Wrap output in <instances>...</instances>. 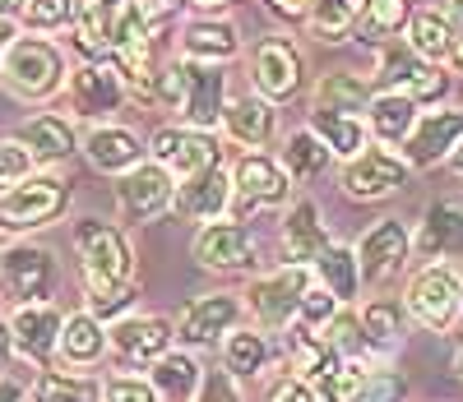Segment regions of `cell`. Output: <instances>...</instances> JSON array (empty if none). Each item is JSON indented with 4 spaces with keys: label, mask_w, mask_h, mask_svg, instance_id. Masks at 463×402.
Here are the masks:
<instances>
[{
    "label": "cell",
    "mask_w": 463,
    "mask_h": 402,
    "mask_svg": "<svg viewBox=\"0 0 463 402\" xmlns=\"http://www.w3.org/2000/svg\"><path fill=\"white\" fill-rule=\"evenodd\" d=\"M65 74H70L65 56H61L56 42H47V37H14L10 56H5V70H0L5 89L19 102H47V98H56L70 84Z\"/></svg>",
    "instance_id": "1"
},
{
    "label": "cell",
    "mask_w": 463,
    "mask_h": 402,
    "mask_svg": "<svg viewBox=\"0 0 463 402\" xmlns=\"http://www.w3.org/2000/svg\"><path fill=\"white\" fill-rule=\"evenodd\" d=\"M74 255H80V273L89 287H121L135 283V250L121 236V227H111L102 218H80L74 222Z\"/></svg>",
    "instance_id": "2"
},
{
    "label": "cell",
    "mask_w": 463,
    "mask_h": 402,
    "mask_svg": "<svg viewBox=\"0 0 463 402\" xmlns=\"http://www.w3.org/2000/svg\"><path fill=\"white\" fill-rule=\"evenodd\" d=\"M70 209V185L52 172H33L24 185H14L10 194H0V231H37L52 227L61 213Z\"/></svg>",
    "instance_id": "3"
},
{
    "label": "cell",
    "mask_w": 463,
    "mask_h": 402,
    "mask_svg": "<svg viewBox=\"0 0 463 402\" xmlns=\"http://www.w3.org/2000/svg\"><path fill=\"white\" fill-rule=\"evenodd\" d=\"M311 287V268L306 264H283L274 273H260L250 292H246V310L255 314V324L269 333H288L292 319L301 310V296Z\"/></svg>",
    "instance_id": "4"
},
{
    "label": "cell",
    "mask_w": 463,
    "mask_h": 402,
    "mask_svg": "<svg viewBox=\"0 0 463 402\" xmlns=\"http://www.w3.org/2000/svg\"><path fill=\"white\" fill-rule=\"evenodd\" d=\"M56 292V255L47 246H10L0 255V296L10 305H37Z\"/></svg>",
    "instance_id": "5"
},
{
    "label": "cell",
    "mask_w": 463,
    "mask_h": 402,
    "mask_svg": "<svg viewBox=\"0 0 463 402\" xmlns=\"http://www.w3.org/2000/svg\"><path fill=\"white\" fill-rule=\"evenodd\" d=\"M408 314L421 319L427 329H449L458 310H463V277L454 273V264H427L412 283H408V296H403Z\"/></svg>",
    "instance_id": "6"
},
{
    "label": "cell",
    "mask_w": 463,
    "mask_h": 402,
    "mask_svg": "<svg viewBox=\"0 0 463 402\" xmlns=\"http://www.w3.org/2000/svg\"><path fill=\"white\" fill-rule=\"evenodd\" d=\"M463 144V107H440V111H421L412 135L403 139V163L412 172L440 167L454 157V148Z\"/></svg>",
    "instance_id": "7"
},
{
    "label": "cell",
    "mask_w": 463,
    "mask_h": 402,
    "mask_svg": "<svg viewBox=\"0 0 463 402\" xmlns=\"http://www.w3.org/2000/svg\"><path fill=\"white\" fill-rule=\"evenodd\" d=\"M408 163L403 153H390V148H366L362 157L343 167V194L357 199V204H380V199H390L403 190L408 181Z\"/></svg>",
    "instance_id": "8"
},
{
    "label": "cell",
    "mask_w": 463,
    "mask_h": 402,
    "mask_svg": "<svg viewBox=\"0 0 463 402\" xmlns=\"http://www.w3.org/2000/svg\"><path fill=\"white\" fill-rule=\"evenodd\" d=\"M255 255H260V236L246 222L218 218V222H204L195 236V259L209 273H246L255 264Z\"/></svg>",
    "instance_id": "9"
},
{
    "label": "cell",
    "mask_w": 463,
    "mask_h": 402,
    "mask_svg": "<svg viewBox=\"0 0 463 402\" xmlns=\"http://www.w3.org/2000/svg\"><path fill=\"white\" fill-rule=\"evenodd\" d=\"M116 204H121L126 222H148L176 204V176L158 163H139L116 181Z\"/></svg>",
    "instance_id": "10"
},
{
    "label": "cell",
    "mask_w": 463,
    "mask_h": 402,
    "mask_svg": "<svg viewBox=\"0 0 463 402\" xmlns=\"http://www.w3.org/2000/svg\"><path fill=\"white\" fill-rule=\"evenodd\" d=\"M301 74H306V56L288 37H269L250 56V84L264 102H288L301 89Z\"/></svg>",
    "instance_id": "11"
},
{
    "label": "cell",
    "mask_w": 463,
    "mask_h": 402,
    "mask_svg": "<svg viewBox=\"0 0 463 402\" xmlns=\"http://www.w3.org/2000/svg\"><path fill=\"white\" fill-rule=\"evenodd\" d=\"M65 89H70L74 116H84V120H107L126 102V79H121V70H116L111 61H84L80 70L70 74Z\"/></svg>",
    "instance_id": "12"
},
{
    "label": "cell",
    "mask_w": 463,
    "mask_h": 402,
    "mask_svg": "<svg viewBox=\"0 0 463 402\" xmlns=\"http://www.w3.org/2000/svg\"><path fill=\"white\" fill-rule=\"evenodd\" d=\"M412 255V236L399 218H380L362 231L357 240V268H362V283H390V277L408 264Z\"/></svg>",
    "instance_id": "13"
},
{
    "label": "cell",
    "mask_w": 463,
    "mask_h": 402,
    "mask_svg": "<svg viewBox=\"0 0 463 402\" xmlns=\"http://www.w3.org/2000/svg\"><path fill=\"white\" fill-rule=\"evenodd\" d=\"M148 153H153V163L167 167L176 181H190V176H200L204 167L222 163V157H218V144H213V135H204V130H190V126H163L158 135H153Z\"/></svg>",
    "instance_id": "14"
},
{
    "label": "cell",
    "mask_w": 463,
    "mask_h": 402,
    "mask_svg": "<svg viewBox=\"0 0 463 402\" xmlns=\"http://www.w3.org/2000/svg\"><path fill=\"white\" fill-rule=\"evenodd\" d=\"M241 310H246V305L232 296V292L195 296V301L181 310V319H176V338H181L185 347H213V342H222V333L237 329Z\"/></svg>",
    "instance_id": "15"
},
{
    "label": "cell",
    "mask_w": 463,
    "mask_h": 402,
    "mask_svg": "<svg viewBox=\"0 0 463 402\" xmlns=\"http://www.w3.org/2000/svg\"><path fill=\"white\" fill-rule=\"evenodd\" d=\"M181 116L190 130H213L222 126L227 116V74L222 65H195L185 61V102H181Z\"/></svg>",
    "instance_id": "16"
},
{
    "label": "cell",
    "mask_w": 463,
    "mask_h": 402,
    "mask_svg": "<svg viewBox=\"0 0 463 402\" xmlns=\"http://www.w3.org/2000/svg\"><path fill=\"white\" fill-rule=\"evenodd\" d=\"M61 329H65V314L52 301H37V305H19L10 319V333H14V351L33 366H47V360L61 351Z\"/></svg>",
    "instance_id": "17"
},
{
    "label": "cell",
    "mask_w": 463,
    "mask_h": 402,
    "mask_svg": "<svg viewBox=\"0 0 463 402\" xmlns=\"http://www.w3.org/2000/svg\"><path fill=\"white\" fill-rule=\"evenodd\" d=\"M232 194H237V181H232V172L222 163H213L200 176L176 181V204L172 209L181 218H195V222H218L232 209Z\"/></svg>",
    "instance_id": "18"
},
{
    "label": "cell",
    "mask_w": 463,
    "mask_h": 402,
    "mask_svg": "<svg viewBox=\"0 0 463 402\" xmlns=\"http://www.w3.org/2000/svg\"><path fill=\"white\" fill-rule=\"evenodd\" d=\"M172 324L163 314H139V319H116L111 324V333H107V342H111V351L121 356V360H130V366H153V360H163L167 351H172Z\"/></svg>",
    "instance_id": "19"
},
{
    "label": "cell",
    "mask_w": 463,
    "mask_h": 402,
    "mask_svg": "<svg viewBox=\"0 0 463 402\" xmlns=\"http://www.w3.org/2000/svg\"><path fill=\"white\" fill-rule=\"evenodd\" d=\"M232 181H237V194L255 209H288L292 204V181L283 172V163L264 153H241L237 167H232Z\"/></svg>",
    "instance_id": "20"
},
{
    "label": "cell",
    "mask_w": 463,
    "mask_h": 402,
    "mask_svg": "<svg viewBox=\"0 0 463 402\" xmlns=\"http://www.w3.org/2000/svg\"><path fill=\"white\" fill-rule=\"evenodd\" d=\"M176 51L181 61H195V65H227L241 51V33L237 23H227L218 14H200L176 33Z\"/></svg>",
    "instance_id": "21"
},
{
    "label": "cell",
    "mask_w": 463,
    "mask_h": 402,
    "mask_svg": "<svg viewBox=\"0 0 463 402\" xmlns=\"http://www.w3.org/2000/svg\"><path fill=\"white\" fill-rule=\"evenodd\" d=\"M329 246H334V236L320 222V209L311 204V199L288 204V213H283V250H288V264H306V268H311Z\"/></svg>",
    "instance_id": "22"
},
{
    "label": "cell",
    "mask_w": 463,
    "mask_h": 402,
    "mask_svg": "<svg viewBox=\"0 0 463 402\" xmlns=\"http://www.w3.org/2000/svg\"><path fill=\"white\" fill-rule=\"evenodd\" d=\"M84 157L107 176H126L130 167L144 163V139L126 126H93L84 135Z\"/></svg>",
    "instance_id": "23"
},
{
    "label": "cell",
    "mask_w": 463,
    "mask_h": 402,
    "mask_svg": "<svg viewBox=\"0 0 463 402\" xmlns=\"http://www.w3.org/2000/svg\"><path fill=\"white\" fill-rule=\"evenodd\" d=\"M412 250L427 255V259H449L463 250V209L449 204V199H436V204L421 213L417 231H412Z\"/></svg>",
    "instance_id": "24"
},
{
    "label": "cell",
    "mask_w": 463,
    "mask_h": 402,
    "mask_svg": "<svg viewBox=\"0 0 463 402\" xmlns=\"http://www.w3.org/2000/svg\"><path fill=\"white\" fill-rule=\"evenodd\" d=\"M14 139L37 157V163H65V157H74V148H80V139H74V126H70L65 116H52V111L28 116Z\"/></svg>",
    "instance_id": "25"
},
{
    "label": "cell",
    "mask_w": 463,
    "mask_h": 402,
    "mask_svg": "<svg viewBox=\"0 0 463 402\" xmlns=\"http://www.w3.org/2000/svg\"><path fill=\"white\" fill-rule=\"evenodd\" d=\"M222 126H227V135L237 139V144H246V148H264L269 139H274V130H279V111H274V102H264L260 93H250V98L227 102Z\"/></svg>",
    "instance_id": "26"
},
{
    "label": "cell",
    "mask_w": 463,
    "mask_h": 402,
    "mask_svg": "<svg viewBox=\"0 0 463 402\" xmlns=\"http://www.w3.org/2000/svg\"><path fill=\"white\" fill-rule=\"evenodd\" d=\"M283 172H288V181L292 185H306V181H320L329 167H334V153L325 148V139L306 126V130H292L288 135V144H283Z\"/></svg>",
    "instance_id": "27"
},
{
    "label": "cell",
    "mask_w": 463,
    "mask_h": 402,
    "mask_svg": "<svg viewBox=\"0 0 463 402\" xmlns=\"http://www.w3.org/2000/svg\"><path fill=\"white\" fill-rule=\"evenodd\" d=\"M454 19L445 10H412V23H408V47L417 61H431V65H445L449 51H454Z\"/></svg>",
    "instance_id": "28"
},
{
    "label": "cell",
    "mask_w": 463,
    "mask_h": 402,
    "mask_svg": "<svg viewBox=\"0 0 463 402\" xmlns=\"http://www.w3.org/2000/svg\"><path fill=\"white\" fill-rule=\"evenodd\" d=\"M288 360L301 379H316V384L343 370V351H334L325 333H311V329H288Z\"/></svg>",
    "instance_id": "29"
},
{
    "label": "cell",
    "mask_w": 463,
    "mask_h": 402,
    "mask_svg": "<svg viewBox=\"0 0 463 402\" xmlns=\"http://www.w3.org/2000/svg\"><path fill=\"white\" fill-rule=\"evenodd\" d=\"M421 107L408 98V93H375L371 107H366V120H371V135L380 144H403L417 126Z\"/></svg>",
    "instance_id": "30"
},
{
    "label": "cell",
    "mask_w": 463,
    "mask_h": 402,
    "mask_svg": "<svg viewBox=\"0 0 463 402\" xmlns=\"http://www.w3.org/2000/svg\"><path fill=\"white\" fill-rule=\"evenodd\" d=\"M371 84L353 70H329L316 84V111H338V116H366L371 107Z\"/></svg>",
    "instance_id": "31"
},
{
    "label": "cell",
    "mask_w": 463,
    "mask_h": 402,
    "mask_svg": "<svg viewBox=\"0 0 463 402\" xmlns=\"http://www.w3.org/2000/svg\"><path fill=\"white\" fill-rule=\"evenodd\" d=\"M107 347H111V342H107L102 319H93L89 310L65 314V329H61V356L70 360V366H98Z\"/></svg>",
    "instance_id": "32"
},
{
    "label": "cell",
    "mask_w": 463,
    "mask_h": 402,
    "mask_svg": "<svg viewBox=\"0 0 463 402\" xmlns=\"http://www.w3.org/2000/svg\"><path fill=\"white\" fill-rule=\"evenodd\" d=\"M200 384H204V370H200L195 356L167 351L163 360H153V388H158V397H167V402H195Z\"/></svg>",
    "instance_id": "33"
},
{
    "label": "cell",
    "mask_w": 463,
    "mask_h": 402,
    "mask_svg": "<svg viewBox=\"0 0 463 402\" xmlns=\"http://www.w3.org/2000/svg\"><path fill=\"white\" fill-rule=\"evenodd\" d=\"M357 10H362V0H311V14H306L301 28L311 33L316 42L338 47L357 33Z\"/></svg>",
    "instance_id": "34"
},
{
    "label": "cell",
    "mask_w": 463,
    "mask_h": 402,
    "mask_svg": "<svg viewBox=\"0 0 463 402\" xmlns=\"http://www.w3.org/2000/svg\"><path fill=\"white\" fill-rule=\"evenodd\" d=\"M311 130L325 139V148L343 163H353V157L366 153V126L362 116H338V111H311Z\"/></svg>",
    "instance_id": "35"
},
{
    "label": "cell",
    "mask_w": 463,
    "mask_h": 402,
    "mask_svg": "<svg viewBox=\"0 0 463 402\" xmlns=\"http://www.w3.org/2000/svg\"><path fill=\"white\" fill-rule=\"evenodd\" d=\"M408 23H412V0H362L357 10V33L375 47L408 33Z\"/></svg>",
    "instance_id": "36"
},
{
    "label": "cell",
    "mask_w": 463,
    "mask_h": 402,
    "mask_svg": "<svg viewBox=\"0 0 463 402\" xmlns=\"http://www.w3.org/2000/svg\"><path fill=\"white\" fill-rule=\"evenodd\" d=\"M316 277H320V287L325 292H334L343 305L347 301H357V292H362V268H357V250H347V246H334L316 259Z\"/></svg>",
    "instance_id": "37"
},
{
    "label": "cell",
    "mask_w": 463,
    "mask_h": 402,
    "mask_svg": "<svg viewBox=\"0 0 463 402\" xmlns=\"http://www.w3.org/2000/svg\"><path fill=\"white\" fill-rule=\"evenodd\" d=\"M403 314L408 305L403 301H371L362 305V338H366V351H384V347H394L399 333H403Z\"/></svg>",
    "instance_id": "38"
},
{
    "label": "cell",
    "mask_w": 463,
    "mask_h": 402,
    "mask_svg": "<svg viewBox=\"0 0 463 402\" xmlns=\"http://www.w3.org/2000/svg\"><path fill=\"white\" fill-rule=\"evenodd\" d=\"M33 402H102V384L89 379V375L43 370L33 384Z\"/></svg>",
    "instance_id": "39"
},
{
    "label": "cell",
    "mask_w": 463,
    "mask_h": 402,
    "mask_svg": "<svg viewBox=\"0 0 463 402\" xmlns=\"http://www.w3.org/2000/svg\"><path fill=\"white\" fill-rule=\"evenodd\" d=\"M269 356H274V347H269L264 333H241V329H232L227 342H222V360H227V370L237 375V379H250L269 366Z\"/></svg>",
    "instance_id": "40"
},
{
    "label": "cell",
    "mask_w": 463,
    "mask_h": 402,
    "mask_svg": "<svg viewBox=\"0 0 463 402\" xmlns=\"http://www.w3.org/2000/svg\"><path fill=\"white\" fill-rule=\"evenodd\" d=\"M412 65H417V56H412L408 42H399V37L380 42V65H375V74H371V89H375V93H403Z\"/></svg>",
    "instance_id": "41"
},
{
    "label": "cell",
    "mask_w": 463,
    "mask_h": 402,
    "mask_svg": "<svg viewBox=\"0 0 463 402\" xmlns=\"http://www.w3.org/2000/svg\"><path fill=\"white\" fill-rule=\"evenodd\" d=\"M74 14H80V0H28L19 19L28 33H56V28H70Z\"/></svg>",
    "instance_id": "42"
},
{
    "label": "cell",
    "mask_w": 463,
    "mask_h": 402,
    "mask_svg": "<svg viewBox=\"0 0 463 402\" xmlns=\"http://www.w3.org/2000/svg\"><path fill=\"white\" fill-rule=\"evenodd\" d=\"M33 172H37V157L19 139H0V194H10L14 185H24Z\"/></svg>",
    "instance_id": "43"
},
{
    "label": "cell",
    "mask_w": 463,
    "mask_h": 402,
    "mask_svg": "<svg viewBox=\"0 0 463 402\" xmlns=\"http://www.w3.org/2000/svg\"><path fill=\"white\" fill-rule=\"evenodd\" d=\"M148 102H158V107H167V111H181V102H185V61L158 65V74H153V89H148Z\"/></svg>",
    "instance_id": "44"
},
{
    "label": "cell",
    "mask_w": 463,
    "mask_h": 402,
    "mask_svg": "<svg viewBox=\"0 0 463 402\" xmlns=\"http://www.w3.org/2000/svg\"><path fill=\"white\" fill-rule=\"evenodd\" d=\"M135 283H121V287H89V314L111 324V319H121L130 305H135Z\"/></svg>",
    "instance_id": "45"
},
{
    "label": "cell",
    "mask_w": 463,
    "mask_h": 402,
    "mask_svg": "<svg viewBox=\"0 0 463 402\" xmlns=\"http://www.w3.org/2000/svg\"><path fill=\"white\" fill-rule=\"evenodd\" d=\"M366 384H371V370L347 366V360H343V370H334L329 379H320V393H325V402H362Z\"/></svg>",
    "instance_id": "46"
},
{
    "label": "cell",
    "mask_w": 463,
    "mask_h": 402,
    "mask_svg": "<svg viewBox=\"0 0 463 402\" xmlns=\"http://www.w3.org/2000/svg\"><path fill=\"white\" fill-rule=\"evenodd\" d=\"M445 89H449V79H445V70L431 65V61H417L412 74H408V84H403V93H408L417 107H421V102H440Z\"/></svg>",
    "instance_id": "47"
},
{
    "label": "cell",
    "mask_w": 463,
    "mask_h": 402,
    "mask_svg": "<svg viewBox=\"0 0 463 402\" xmlns=\"http://www.w3.org/2000/svg\"><path fill=\"white\" fill-rule=\"evenodd\" d=\"M325 342L343 356H362L366 351V338H362V319L353 310H338L329 324H325Z\"/></svg>",
    "instance_id": "48"
},
{
    "label": "cell",
    "mask_w": 463,
    "mask_h": 402,
    "mask_svg": "<svg viewBox=\"0 0 463 402\" xmlns=\"http://www.w3.org/2000/svg\"><path fill=\"white\" fill-rule=\"evenodd\" d=\"M102 402H163L153 379H135V375H116L102 384Z\"/></svg>",
    "instance_id": "49"
},
{
    "label": "cell",
    "mask_w": 463,
    "mask_h": 402,
    "mask_svg": "<svg viewBox=\"0 0 463 402\" xmlns=\"http://www.w3.org/2000/svg\"><path fill=\"white\" fill-rule=\"evenodd\" d=\"M269 402H325L316 379H301V375H283L269 384Z\"/></svg>",
    "instance_id": "50"
},
{
    "label": "cell",
    "mask_w": 463,
    "mask_h": 402,
    "mask_svg": "<svg viewBox=\"0 0 463 402\" xmlns=\"http://www.w3.org/2000/svg\"><path fill=\"white\" fill-rule=\"evenodd\" d=\"M338 305H343V301H338L334 292H325V287H306V296H301V310H297V314L306 319V324H320V329H325L329 319L338 314Z\"/></svg>",
    "instance_id": "51"
},
{
    "label": "cell",
    "mask_w": 463,
    "mask_h": 402,
    "mask_svg": "<svg viewBox=\"0 0 463 402\" xmlns=\"http://www.w3.org/2000/svg\"><path fill=\"white\" fill-rule=\"evenodd\" d=\"M195 402H241L237 375L232 370H204V384H200Z\"/></svg>",
    "instance_id": "52"
},
{
    "label": "cell",
    "mask_w": 463,
    "mask_h": 402,
    "mask_svg": "<svg viewBox=\"0 0 463 402\" xmlns=\"http://www.w3.org/2000/svg\"><path fill=\"white\" fill-rule=\"evenodd\" d=\"M403 393H408V388H403V379L384 370V375H371V384H366L362 402H403Z\"/></svg>",
    "instance_id": "53"
},
{
    "label": "cell",
    "mask_w": 463,
    "mask_h": 402,
    "mask_svg": "<svg viewBox=\"0 0 463 402\" xmlns=\"http://www.w3.org/2000/svg\"><path fill=\"white\" fill-rule=\"evenodd\" d=\"M264 10L283 19V23H306V14H311V0H264Z\"/></svg>",
    "instance_id": "54"
},
{
    "label": "cell",
    "mask_w": 463,
    "mask_h": 402,
    "mask_svg": "<svg viewBox=\"0 0 463 402\" xmlns=\"http://www.w3.org/2000/svg\"><path fill=\"white\" fill-rule=\"evenodd\" d=\"M10 356H14V333H10V319H0V370L10 366Z\"/></svg>",
    "instance_id": "55"
},
{
    "label": "cell",
    "mask_w": 463,
    "mask_h": 402,
    "mask_svg": "<svg viewBox=\"0 0 463 402\" xmlns=\"http://www.w3.org/2000/svg\"><path fill=\"white\" fill-rule=\"evenodd\" d=\"M10 42H14V23L0 19V70H5V56H10Z\"/></svg>",
    "instance_id": "56"
},
{
    "label": "cell",
    "mask_w": 463,
    "mask_h": 402,
    "mask_svg": "<svg viewBox=\"0 0 463 402\" xmlns=\"http://www.w3.org/2000/svg\"><path fill=\"white\" fill-rule=\"evenodd\" d=\"M24 5H28V0H0V19H10V23H14V19L24 14Z\"/></svg>",
    "instance_id": "57"
},
{
    "label": "cell",
    "mask_w": 463,
    "mask_h": 402,
    "mask_svg": "<svg viewBox=\"0 0 463 402\" xmlns=\"http://www.w3.org/2000/svg\"><path fill=\"white\" fill-rule=\"evenodd\" d=\"M0 402H24V388L14 379H0Z\"/></svg>",
    "instance_id": "58"
},
{
    "label": "cell",
    "mask_w": 463,
    "mask_h": 402,
    "mask_svg": "<svg viewBox=\"0 0 463 402\" xmlns=\"http://www.w3.org/2000/svg\"><path fill=\"white\" fill-rule=\"evenodd\" d=\"M449 61H454V70L463 74V23L454 28V51H449Z\"/></svg>",
    "instance_id": "59"
},
{
    "label": "cell",
    "mask_w": 463,
    "mask_h": 402,
    "mask_svg": "<svg viewBox=\"0 0 463 402\" xmlns=\"http://www.w3.org/2000/svg\"><path fill=\"white\" fill-rule=\"evenodd\" d=\"M185 5H195V10H227V5H241V0H185Z\"/></svg>",
    "instance_id": "60"
},
{
    "label": "cell",
    "mask_w": 463,
    "mask_h": 402,
    "mask_svg": "<svg viewBox=\"0 0 463 402\" xmlns=\"http://www.w3.org/2000/svg\"><path fill=\"white\" fill-rule=\"evenodd\" d=\"M445 14H449L454 23H463V0H445Z\"/></svg>",
    "instance_id": "61"
},
{
    "label": "cell",
    "mask_w": 463,
    "mask_h": 402,
    "mask_svg": "<svg viewBox=\"0 0 463 402\" xmlns=\"http://www.w3.org/2000/svg\"><path fill=\"white\" fill-rule=\"evenodd\" d=\"M454 370L463 375V333H454Z\"/></svg>",
    "instance_id": "62"
},
{
    "label": "cell",
    "mask_w": 463,
    "mask_h": 402,
    "mask_svg": "<svg viewBox=\"0 0 463 402\" xmlns=\"http://www.w3.org/2000/svg\"><path fill=\"white\" fill-rule=\"evenodd\" d=\"M449 167H454V172H458V176H463V144H458V148H454V157H449Z\"/></svg>",
    "instance_id": "63"
}]
</instances>
